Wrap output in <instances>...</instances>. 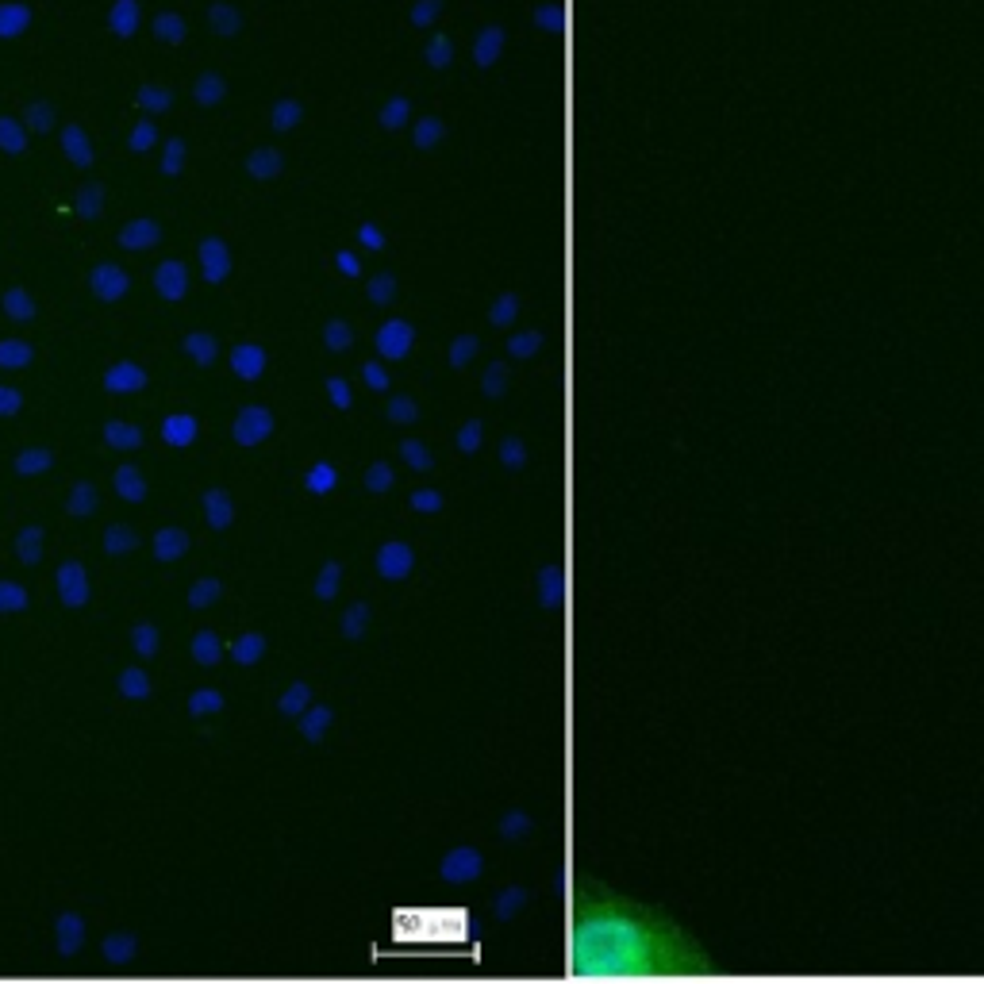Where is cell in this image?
Returning a JSON list of instances; mask_svg holds the SVG:
<instances>
[{
    "instance_id": "obj_36",
    "label": "cell",
    "mask_w": 984,
    "mask_h": 984,
    "mask_svg": "<svg viewBox=\"0 0 984 984\" xmlns=\"http://www.w3.org/2000/svg\"><path fill=\"white\" fill-rule=\"evenodd\" d=\"M477 354H481V339L477 335H458L450 343V350H446V362H450V369H466Z\"/></svg>"
},
{
    "instance_id": "obj_18",
    "label": "cell",
    "mask_w": 984,
    "mask_h": 984,
    "mask_svg": "<svg viewBox=\"0 0 984 984\" xmlns=\"http://www.w3.org/2000/svg\"><path fill=\"white\" fill-rule=\"evenodd\" d=\"M135 954H139V938L135 935H108L100 942V958H104V965L123 969V965L135 961Z\"/></svg>"
},
{
    "instance_id": "obj_57",
    "label": "cell",
    "mask_w": 984,
    "mask_h": 984,
    "mask_svg": "<svg viewBox=\"0 0 984 984\" xmlns=\"http://www.w3.org/2000/svg\"><path fill=\"white\" fill-rule=\"evenodd\" d=\"M339 266H343L346 273H358V262H354L350 254H343V258H339Z\"/></svg>"
},
{
    "instance_id": "obj_20",
    "label": "cell",
    "mask_w": 984,
    "mask_h": 984,
    "mask_svg": "<svg viewBox=\"0 0 984 984\" xmlns=\"http://www.w3.org/2000/svg\"><path fill=\"white\" fill-rule=\"evenodd\" d=\"M262 658H266V635L262 631H246V635H239V639L231 642V662L235 665L250 669V665H258Z\"/></svg>"
},
{
    "instance_id": "obj_19",
    "label": "cell",
    "mask_w": 984,
    "mask_h": 984,
    "mask_svg": "<svg viewBox=\"0 0 984 984\" xmlns=\"http://www.w3.org/2000/svg\"><path fill=\"white\" fill-rule=\"evenodd\" d=\"M181 350H185L200 369H208V366H216V358H220V339H212L208 331H193V335L181 339Z\"/></svg>"
},
{
    "instance_id": "obj_3",
    "label": "cell",
    "mask_w": 984,
    "mask_h": 984,
    "mask_svg": "<svg viewBox=\"0 0 984 984\" xmlns=\"http://www.w3.org/2000/svg\"><path fill=\"white\" fill-rule=\"evenodd\" d=\"M485 873V858L477 846H454L439 865V877L446 885H473Z\"/></svg>"
},
{
    "instance_id": "obj_29",
    "label": "cell",
    "mask_w": 984,
    "mask_h": 984,
    "mask_svg": "<svg viewBox=\"0 0 984 984\" xmlns=\"http://www.w3.org/2000/svg\"><path fill=\"white\" fill-rule=\"evenodd\" d=\"M304 489L312 492V496H327V492L339 489V469L331 466V462H316V466L304 473Z\"/></svg>"
},
{
    "instance_id": "obj_12",
    "label": "cell",
    "mask_w": 984,
    "mask_h": 984,
    "mask_svg": "<svg viewBox=\"0 0 984 984\" xmlns=\"http://www.w3.org/2000/svg\"><path fill=\"white\" fill-rule=\"evenodd\" d=\"M189 531L185 527H162V531H154V539H150V550H154V558L158 562H181L185 554H189Z\"/></svg>"
},
{
    "instance_id": "obj_49",
    "label": "cell",
    "mask_w": 984,
    "mask_h": 984,
    "mask_svg": "<svg viewBox=\"0 0 984 984\" xmlns=\"http://www.w3.org/2000/svg\"><path fill=\"white\" fill-rule=\"evenodd\" d=\"M500 462L508 469H523L527 466V446L519 443V439H504L500 443Z\"/></svg>"
},
{
    "instance_id": "obj_56",
    "label": "cell",
    "mask_w": 984,
    "mask_h": 984,
    "mask_svg": "<svg viewBox=\"0 0 984 984\" xmlns=\"http://www.w3.org/2000/svg\"><path fill=\"white\" fill-rule=\"evenodd\" d=\"M24 408V393L12 385H0V416H16Z\"/></svg>"
},
{
    "instance_id": "obj_9",
    "label": "cell",
    "mask_w": 984,
    "mask_h": 984,
    "mask_svg": "<svg viewBox=\"0 0 984 984\" xmlns=\"http://www.w3.org/2000/svg\"><path fill=\"white\" fill-rule=\"evenodd\" d=\"M266 366H270V354H266L258 343L243 339V343L231 346V369H235L239 381H262Z\"/></svg>"
},
{
    "instance_id": "obj_51",
    "label": "cell",
    "mask_w": 984,
    "mask_h": 984,
    "mask_svg": "<svg viewBox=\"0 0 984 984\" xmlns=\"http://www.w3.org/2000/svg\"><path fill=\"white\" fill-rule=\"evenodd\" d=\"M362 381H366V389H373V393H385L389 389V369L381 366V362H366L362 366Z\"/></svg>"
},
{
    "instance_id": "obj_44",
    "label": "cell",
    "mask_w": 984,
    "mask_h": 984,
    "mask_svg": "<svg viewBox=\"0 0 984 984\" xmlns=\"http://www.w3.org/2000/svg\"><path fill=\"white\" fill-rule=\"evenodd\" d=\"M446 496L439 489H416L408 496V508L419 512V516H435V512H443Z\"/></svg>"
},
{
    "instance_id": "obj_15",
    "label": "cell",
    "mask_w": 984,
    "mask_h": 984,
    "mask_svg": "<svg viewBox=\"0 0 984 984\" xmlns=\"http://www.w3.org/2000/svg\"><path fill=\"white\" fill-rule=\"evenodd\" d=\"M112 489L120 492V500H127V504H143V500H147V477L139 473V466L123 462V466H116V473H112Z\"/></svg>"
},
{
    "instance_id": "obj_17",
    "label": "cell",
    "mask_w": 984,
    "mask_h": 984,
    "mask_svg": "<svg viewBox=\"0 0 984 984\" xmlns=\"http://www.w3.org/2000/svg\"><path fill=\"white\" fill-rule=\"evenodd\" d=\"M43 542H47L43 523H27V527H20V535H16V558H20L24 566H39L43 554H47Z\"/></svg>"
},
{
    "instance_id": "obj_42",
    "label": "cell",
    "mask_w": 984,
    "mask_h": 984,
    "mask_svg": "<svg viewBox=\"0 0 984 984\" xmlns=\"http://www.w3.org/2000/svg\"><path fill=\"white\" fill-rule=\"evenodd\" d=\"M223 692H216V689H197L193 696H189V715L193 719H200V715H216V712H223Z\"/></svg>"
},
{
    "instance_id": "obj_10",
    "label": "cell",
    "mask_w": 984,
    "mask_h": 984,
    "mask_svg": "<svg viewBox=\"0 0 984 984\" xmlns=\"http://www.w3.org/2000/svg\"><path fill=\"white\" fill-rule=\"evenodd\" d=\"M197 435H200V419L193 412H173V416L162 419V443L173 446V450L193 446Z\"/></svg>"
},
{
    "instance_id": "obj_1",
    "label": "cell",
    "mask_w": 984,
    "mask_h": 984,
    "mask_svg": "<svg viewBox=\"0 0 984 984\" xmlns=\"http://www.w3.org/2000/svg\"><path fill=\"white\" fill-rule=\"evenodd\" d=\"M569 965L577 977H689L708 969V954L669 915L608 885L581 881L573 896Z\"/></svg>"
},
{
    "instance_id": "obj_13",
    "label": "cell",
    "mask_w": 984,
    "mask_h": 984,
    "mask_svg": "<svg viewBox=\"0 0 984 984\" xmlns=\"http://www.w3.org/2000/svg\"><path fill=\"white\" fill-rule=\"evenodd\" d=\"M331 723H335V708H327V704H308L304 712L296 715V727H300V738L304 742H323V735L331 731Z\"/></svg>"
},
{
    "instance_id": "obj_30",
    "label": "cell",
    "mask_w": 984,
    "mask_h": 984,
    "mask_svg": "<svg viewBox=\"0 0 984 984\" xmlns=\"http://www.w3.org/2000/svg\"><path fill=\"white\" fill-rule=\"evenodd\" d=\"M312 704V685L308 681H293L289 689L281 692V700H277V712L285 715V719H296V715L304 712Z\"/></svg>"
},
{
    "instance_id": "obj_43",
    "label": "cell",
    "mask_w": 984,
    "mask_h": 984,
    "mask_svg": "<svg viewBox=\"0 0 984 984\" xmlns=\"http://www.w3.org/2000/svg\"><path fill=\"white\" fill-rule=\"evenodd\" d=\"M323 346H327L331 354H343V350H350V346H354V327L343 323V320L327 323V327H323Z\"/></svg>"
},
{
    "instance_id": "obj_27",
    "label": "cell",
    "mask_w": 984,
    "mask_h": 984,
    "mask_svg": "<svg viewBox=\"0 0 984 984\" xmlns=\"http://www.w3.org/2000/svg\"><path fill=\"white\" fill-rule=\"evenodd\" d=\"M369 619H373V608H369L366 600H358V604H350V608H346V612H343V623H339V631H343V639H350V642L366 639Z\"/></svg>"
},
{
    "instance_id": "obj_23",
    "label": "cell",
    "mask_w": 984,
    "mask_h": 984,
    "mask_svg": "<svg viewBox=\"0 0 984 984\" xmlns=\"http://www.w3.org/2000/svg\"><path fill=\"white\" fill-rule=\"evenodd\" d=\"M154 285H158V293L166 296V300H181V296L189 293V277H185V266H177V262H166V266H158V273H154Z\"/></svg>"
},
{
    "instance_id": "obj_50",
    "label": "cell",
    "mask_w": 984,
    "mask_h": 984,
    "mask_svg": "<svg viewBox=\"0 0 984 984\" xmlns=\"http://www.w3.org/2000/svg\"><path fill=\"white\" fill-rule=\"evenodd\" d=\"M539 346H542V339L535 335V331H523V335H516V339H508V354H512V358H531Z\"/></svg>"
},
{
    "instance_id": "obj_14",
    "label": "cell",
    "mask_w": 984,
    "mask_h": 984,
    "mask_svg": "<svg viewBox=\"0 0 984 984\" xmlns=\"http://www.w3.org/2000/svg\"><path fill=\"white\" fill-rule=\"evenodd\" d=\"M143 439H147V435H143L139 423H127V419H108V423H104V446H108V450H123V454H127V450H139Z\"/></svg>"
},
{
    "instance_id": "obj_24",
    "label": "cell",
    "mask_w": 984,
    "mask_h": 984,
    "mask_svg": "<svg viewBox=\"0 0 984 984\" xmlns=\"http://www.w3.org/2000/svg\"><path fill=\"white\" fill-rule=\"evenodd\" d=\"M50 466H54V454H50L47 446H27V450L16 454V462H12L16 477H39V473H47Z\"/></svg>"
},
{
    "instance_id": "obj_7",
    "label": "cell",
    "mask_w": 984,
    "mask_h": 984,
    "mask_svg": "<svg viewBox=\"0 0 984 984\" xmlns=\"http://www.w3.org/2000/svg\"><path fill=\"white\" fill-rule=\"evenodd\" d=\"M150 385V373L139 362H116V366L104 369V389L112 396H131L143 393Z\"/></svg>"
},
{
    "instance_id": "obj_46",
    "label": "cell",
    "mask_w": 984,
    "mask_h": 984,
    "mask_svg": "<svg viewBox=\"0 0 984 984\" xmlns=\"http://www.w3.org/2000/svg\"><path fill=\"white\" fill-rule=\"evenodd\" d=\"M204 273H208V281L212 285H220L223 273H227V254H223V246L212 239V243H204Z\"/></svg>"
},
{
    "instance_id": "obj_48",
    "label": "cell",
    "mask_w": 984,
    "mask_h": 984,
    "mask_svg": "<svg viewBox=\"0 0 984 984\" xmlns=\"http://www.w3.org/2000/svg\"><path fill=\"white\" fill-rule=\"evenodd\" d=\"M527 831H531V819H527L523 812H508L504 819H500V835L508 838V842H519Z\"/></svg>"
},
{
    "instance_id": "obj_35",
    "label": "cell",
    "mask_w": 984,
    "mask_h": 984,
    "mask_svg": "<svg viewBox=\"0 0 984 984\" xmlns=\"http://www.w3.org/2000/svg\"><path fill=\"white\" fill-rule=\"evenodd\" d=\"M31 608V596L16 581H0V615H24Z\"/></svg>"
},
{
    "instance_id": "obj_38",
    "label": "cell",
    "mask_w": 984,
    "mask_h": 984,
    "mask_svg": "<svg viewBox=\"0 0 984 984\" xmlns=\"http://www.w3.org/2000/svg\"><path fill=\"white\" fill-rule=\"evenodd\" d=\"M362 485H366V492H373V496H381V492H389V489H393V485H396L393 466H389V462H369L366 477H362Z\"/></svg>"
},
{
    "instance_id": "obj_40",
    "label": "cell",
    "mask_w": 984,
    "mask_h": 984,
    "mask_svg": "<svg viewBox=\"0 0 984 984\" xmlns=\"http://www.w3.org/2000/svg\"><path fill=\"white\" fill-rule=\"evenodd\" d=\"M400 458L408 462V469H416V473H427V469H435V454H431L427 446L419 443V439H404V443H400Z\"/></svg>"
},
{
    "instance_id": "obj_45",
    "label": "cell",
    "mask_w": 984,
    "mask_h": 984,
    "mask_svg": "<svg viewBox=\"0 0 984 984\" xmlns=\"http://www.w3.org/2000/svg\"><path fill=\"white\" fill-rule=\"evenodd\" d=\"M454 443H458V450H462V454H477V450H481V443H485V423H481V419H466Z\"/></svg>"
},
{
    "instance_id": "obj_53",
    "label": "cell",
    "mask_w": 984,
    "mask_h": 984,
    "mask_svg": "<svg viewBox=\"0 0 984 984\" xmlns=\"http://www.w3.org/2000/svg\"><path fill=\"white\" fill-rule=\"evenodd\" d=\"M512 320H516V296H500V300L492 304L489 323L492 327H504V323H512Z\"/></svg>"
},
{
    "instance_id": "obj_39",
    "label": "cell",
    "mask_w": 984,
    "mask_h": 984,
    "mask_svg": "<svg viewBox=\"0 0 984 984\" xmlns=\"http://www.w3.org/2000/svg\"><path fill=\"white\" fill-rule=\"evenodd\" d=\"M4 312H8V320L31 323L35 320V300L24 289H12V293H4Z\"/></svg>"
},
{
    "instance_id": "obj_33",
    "label": "cell",
    "mask_w": 984,
    "mask_h": 984,
    "mask_svg": "<svg viewBox=\"0 0 984 984\" xmlns=\"http://www.w3.org/2000/svg\"><path fill=\"white\" fill-rule=\"evenodd\" d=\"M339 589H343V562H323V569H320V577H316V600H335L339 596Z\"/></svg>"
},
{
    "instance_id": "obj_26",
    "label": "cell",
    "mask_w": 984,
    "mask_h": 984,
    "mask_svg": "<svg viewBox=\"0 0 984 984\" xmlns=\"http://www.w3.org/2000/svg\"><path fill=\"white\" fill-rule=\"evenodd\" d=\"M189 650H193V662L204 665V669H212V665L223 662V642L216 631H197Z\"/></svg>"
},
{
    "instance_id": "obj_34",
    "label": "cell",
    "mask_w": 984,
    "mask_h": 984,
    "mask_svg": "<svg viewBox=\"0 0 984 984\" xmlns=\"http://www.w3.org/2000/svg\"><path fill=\"white\" fill-rule=\"evenodd\" d=\"M158 646H162V635H158L154 623H135L131 627V650L139 658H158Z\"/></svg>"
},
{
    "instance_id": "obj_41",
    "label": "cell",
    "mask_w": 984,
    "mask_h": 984,
    "mask_svg": "<svg viewBox=\"0 0 984 984\" xmlns=\"http://www.w3.org/2000/svg\"><path fill=\"white\" fill-rule=\"evenodd\" d=\"M504 393H508V366L504 362H492L485 369V377H481V396L485 400H500Z\"/></svg>"
},
{
    "instance_id": "obj_8",
    "label": "cell",
    "mask_w": 984,
    "mask_h": 984,
    "mask_svg": "<svg viewBox=\"0 0 984 984\" xmlns=\"http://www.w3.org/2000/svg\"><path fill=\"white\" fill-rule=\"evenodd\" d=\"M81 946H85V919L77 911H62L54 919V950H58V958L62 961L77 958Z\"/></svg>"
},
{
    "instance_id": "obj_25",
    "label": "cell",
    "mask_w": 984,
    "mask_h": 984,
    "mask_svg": "<svg viewBox=\"0 0 984 984\" xmlns=\"http://www.w3.org/2000/svg\"><path fill=\"white\" fill-rule=\"evenodd\" d=\"M116 689H120L123 700H150V692H154V685H150L147 669H139V665H131V669H123L120 677H116Z\"/></svg>"
},
{
    "instance_id": "obj_11",
    "label": "cell",
    "mask_w": 984,
    "mask_h": 984,
    "mask_svg": "<svg viewBox=\"0 0 984 984\" xmlns=\"http://www.w3.org/2000/svg\"><path fill=\"white\" fill-rule=\"evenodd\" d=\"M200 508H204V519L212 531H227L235 523V500L227 489H208L200 496Z\"/></svg>"
},
{
    "instance_id": "obj_32",
    "label": "cell",
    "mask_w": 984,
    "mask_h": 984,
    "mask_svg": "<svg viewBox=\"0 0 984 984\" xmlns=\"http://www.w3.org/2000/svg\"><path fill=\"white\" fill-rule=\"evenodd\" d=\"M223 596V581L220 577H200V581H193V589H189V608L193 612H200V608H212L216 600Z\"/></svg>"
},
{
    "instance_id": "obj_47",
    "label": "cell",
    "mask_w": 984,
    "mask_h": 984,
    "mask_svg": "<svg viewBox=\"0 0 984 984\" xmlns=\"http://www.w3.org/2000/svg\"><path fill=\"white\" fill-rule=\"evenodd\" d=\"M323 389H327V400H331L339 412H346V408L354 404V389L346 385L343 377H327V385H323Z\"/></svg>"
},
{
    "instance_id": "obj_52",
    "label": "cell",
    "mask_w": 984,
    "mask_h": 984,
    "mask_svg": "<svg viewBox=\"0 0 984 984\" xmlns=\"http://www.w3.org/2000/svg\"><path fill=\"white\" fill-rule=\"evenodd\" d=\"M539 585H542V604H546V608L558 604V596H562V573H558V569H546L539 577Z\"/></svg>"
},
{
    "instance_id": "obj_16",
    "label": "cell",
    "mask_w": 984,
    "mask_h": 984,
    "mask_svg": "<svg viewBox=\"0 0 984 984\" xmlns=\"http://www.w3.org/2000/svg\"><path fill=\"white\" fill-rule=\"evenodd\" d=\"M100 546H104V554H112V558H127V554L139 550V531H135L131 523H108Z\"/></svg>"
},
{
    "instance_id": "obj_4",
    "label": "cell",
    "mask_w": 984,
    "mask_h": 984,
    "mask_svg": "<svg viewBox=\"0 0 984 984\" xmlns=\"http://www.w3.org/2000/svg\"><path fill=\"white\" fill-rule=\"evenodd\" d=\"M373 346H377V354L385 362H404L412 354V346H416V327L408 320H389L385 327H377Z\"/></svg>"
},
{
    "instance_id": "obj_22",
    "label": "cell",
    "mask_w": 984,
    "mask_h": 984,
    "mask_svg": "<svg viewBox=\"0 0 984 984\" xmlns=\"http://www.w3.org/2000/svg\"><path fill=\"white\" fill-rule=\"evenodd\" d=\"M127 285H131L127 273L116 270V266H97V270H93V293H97L100 300H123Z\"/></svg>"
},
{
    "instance_id": "obj_31",
    "label": "cell",
    "mask_w": 984,
    "mask_h": 984,
    "mask_svg": "<svg viewBox=\"0 0 984 984\" xmlns=\"http://www.w3.org/2000/svg\"><path fill=\"white\" fill-rule=\"evenodd\" d=\"M523 904H527V888H519V885H512V888H504L496 900H492V915H496V923H508V919H516L519 911H523Z\"/></svg>"
},
{
    "instance_id": "obj_5",
    "label": "cell",
    "mask_w": 984,
    "mask_h": 984,
    "mask_svg": "<svg viewBox=\"0 0 984 984\" xmlns=\"http://www.w3.org/2000/svg\"><path fill=\"white\" fill-rule=\"evenodd\" d=\"M54 585H58V600L66 608H85L89 596H93V585H89V573L81 562H62L58 573H54Z\"/></svg>"
},
{
    "instance_id": "obj_37",
    "label": "cell",
    "mask_w": 984,
    "mask_h": 984,
    "mask_svg": "<svg viewBox=\"0 0 984 984\" xmlns=\"http://www.w3.org/2000/svg\"><path fill=\"white\" fill-rule=\"evenodd\" d=\"M419 416H423V412H419V404L412 396H393V400L385 404V419H389L393 427H412Z\"/></svg>"
},
{
    "instance_id": "obj_2",
    "label": "cell",
    "mask_w": 984,
    "mask_h": 984,
    "mask_svg": "<svg viewBox=\"0 0 984 984\" xmlns=\"http://www.w3.org/2000/svg\"><path fill=\"white\" fill-rule=\"evenodd\" d=\"M273 435V412L266 404H246L231 423V439L239 446H262Z\"/></svg>"
},
{
    "instance_id": "obj_55",
    "label": "cell",
    "mask_w": 984,
    "mask_h": 984,
    "mask_svg": "<svg viewBox=\"0 0 984 984\" xmlns=\"http://www.w3.org/2000/svg\"><path fill=\"white\" fill-rule=\"evenodd\" d=\"M154 239H158V231H154L150 223H139V227L123 231V246H135V250H139V246H150Z\"/></svg>"
},
{
    "instance_id": "obj_21",
    "label": "cell",
    "mask_w": 984,
    "mask_h": 984,
    "mask_svg": "<svg viewBox=\"0 0 984 984\" xmlns=\"http://www.w3.org/2000/svg\"><path fill=\"white\" fill-rule=\"evenodd\" d=\"M97 508H100L97 485H93V481H77L74 489H70V496H66V512L77 519H89V516H97Z\"/></svg>"
},
{
    "instance_id": "obj_6",
    "label": "cell",
    "mask_w": 984,
    "mask_h": 984,
    "mask_svg": "<svg viewBox=\"0 0 984 984\" xmlns=\"http://www.w3.org/2000/svg\"><path fill=\"white\" fill-rule=\"evenodd\" d=\"M377 573L385 577V581H408L412 577V569H416V550L408 546V542H385L381 550H377Z\"/></svg>"
},
{
    "instance_id": "obj_54",
    "label": "cell",
    "mask_w": 984,
    "mask_h": 984,
    "mask_svg": "<svg viewBox=\"0 0 984 984\" xmlns=\"http://www.w3.org/2000/svg\"><path fill=\"white\" fill-rule=\"evenodd\" d=\"M393 296H396V281L389 273H381V277L369 285V300H373V304H389Z\"/></svg>"
},
{
    "instance_id": "obj_28",
    "label": "cell",
    "mask_w": 984,
    "mask_h": 984,
    "mask_svg": "<svg viewBox=\"0 0 984 984\" xmlns=\"http://www.w3.org/2000/svg\"><path fill=\"white\" fill-rule=\"evenodd\" d=\"M35 362V346L27 339H0V369H27Z\"/></svg>"
}]
</instances>
